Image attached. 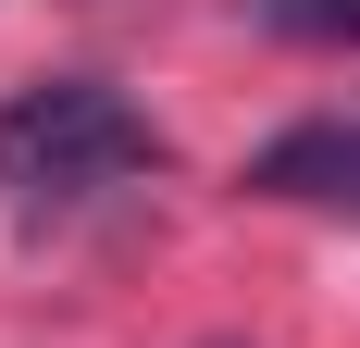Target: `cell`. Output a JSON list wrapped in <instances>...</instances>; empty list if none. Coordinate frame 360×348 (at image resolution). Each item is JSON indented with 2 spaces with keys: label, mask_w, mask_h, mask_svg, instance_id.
Returning <instances> with one entry per match:
<instances>
[{
  "label": "cell",
  "mask_w": 360,
  "mask_h": 348,
  "mask_svg": "<svg viewBox=\"0 0 360 348\" xmlns=\"http://www.w3.org/2000/svg\"><path fill=\"white\" fill-rule=\"evenodd\" d=\"M261 199H311V211H360V125H286L249 162Z\"/></svg>",
  "instance_id": "obj_2"
},
{
  "label": "cell",
  "mask_w": 360,
  "mask_h": 348,
  "mask_svg": "<svg viewBox=\"0 0 360 348\" xmlns=\"http://www.w3.org/2000/svg\"><path fill=\"white\" fill-rule=\"evenodd\" d=\"M249 25L298 50H360V0H249Z\"/></svg>",
  "instance_id": "obj_3"
},
{
  "label": "cell",
  "mask_w": 360,
  "mask_h": 348,
  "mask_svg": "<svg viewBox=\"0 0 360 348\" xmlns=\"http://www.w3.org/2000/svg\"><path fill=\"white\" fill-rule=\"evenodd\" d=\"M137 162H162V137L100 75H50V87H13L0 100V187L13 199H87V187H112Z\"/></svg>",
  "instance_id": "obj_1"
}]
</instances>
